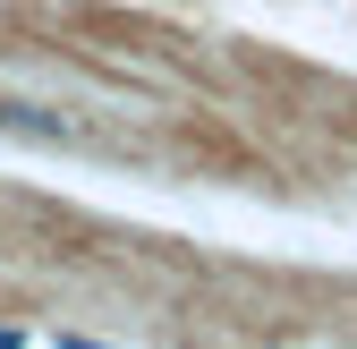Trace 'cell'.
Returning <instances> with one entry per match:
<instances>
[]
</instances>
